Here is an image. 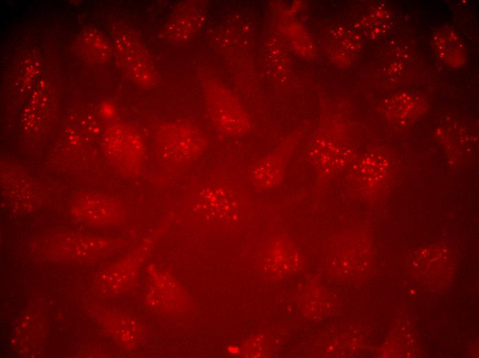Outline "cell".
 I'll list each match as a JSON object with an SVG mask.
<instances>
[{"label": "cell", "instance_id": "6da1fadb", "mask_svg": "<svg viewBox=\"0 0 479 358\" xmlns=\"http://www.w3.org/2000/svg\"><path fill=\"white\" fill-rule=\"evenodd\" d=\"M155 145L160 160L169 166L190 165L206 148V140L197 127L180 122L160 125L155 133Z\"/></svg>", "mask_w": 479, "mask_h": 358}, {"label": "cell", "instance_id": "7a4b0ae2", "mask_svg": "<svg viewBox=\"0 0 479 358\" xmlns=\"http://www.w3.org/2000/svg\"><path fill=\"white\" fill-rule=\"evenodd\" d=\"M104 147L109 159L119 170L129 176L141 173L145 147L140 134L132 127L125 124L109 127L105 134Z\"/></svg>", "mask_w": 479, "mask_h": 358}, {"label": "cell", "instance_id": "3957f363", "mask_svg": "<svg viewBox=\"0 0 479 358\" xmlns=\"http://www.w3.org/2000/svg\"><path fill=\"white\" fill-rule=\"evenodd\" d=\"M116 59L125 74L143 87L156 83V72L148 52L134 35L121 32L114 41Z\"/></svg>", "mask_w": 479, "mask_h": 358}, {"label": "cell", "instance_id": "277c9868", "mask_svg": "<svg viewBox=\"0 0 479 358\" xmlns=\"http://www.w3.org/2000/svg\"><path fill=\"white\" fill-rule=\"evenodd\" d=\"M204 93L210 116L220 129L232 134L248 131L247 115L232 96L215 83L206 85Z\"/></svg>", "mask_w": 479, "mask_h": 358}, {"label": "cell", "instance_id": "5b68a950", "mask_svg": "<svg viewBox=\"0 0 479 358\" xmlns=\"http://www.w3.org/2000/svg\"><path fill=\"white\" fill-rule=\"evenodd\" d=\"M204 20L202 10L195 6H186L178 10L169 19L166 33L168 39L178 42L188 39Z\"/></svg>", "mask_w": 479, "mask_h": 358}, {"label": "cell", "instance_id": "8992f818", "mask_svg": "<svg viewBox=\"0 0 479 358\" xmlns=\"http://www.w3.org/2000/svg\"><path fill=\"white\" fill-rule=\"evenodd\" d=\"M285 169V160L281 156L267 157L252 168L251 183L257 190L271 189L282 180Z\"/></svg>", "mask_w": 479, "mask_h": 358}]
</instances>
